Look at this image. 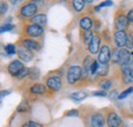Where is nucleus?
<instances>
[{"mask_svg": "<svg viewBox=\"0 0 133 127\" xmlns=\"http://www.w3.org/2000/svg\"><path fill=\"white\" fill-rule=\"evenodd\" d=\"M130 34H131V36H132V38H133V29L130 31Z\"/></svg>", "mask_w": 133, "mask_h": 127, "instance_id": "nucleus-43", "label": "nucleus"}, {"mask_svg": "<svg viewBox=\"0 0 133 127\" xmlns=\"http://www.w3.org/2000/svg\"><path fill=\"white\" fill-rule=\"evenodd\" d=\"M133 93V86H129V87H127L126 89H124L120 94L118 96V99H125V98H128V96Z\"/></svg>", "mask_w": 133, "mask_h": 127, "instance_id": "nucleus-24", "label": "nucleus"}, {"mask_svg": "<svg viewBox=\"0 0 133 127\" xmlns=\"http://www.w3.org/2000/svg\"><path fill=\"white\" fill-rule=\"evenodd\" d=\"M128 106H129V107H127V109L129 110V112H130L131 114H133V96L131 97V99H130V101H129Z\"/></svg>", "mask_w": 133, "mask_h": 127, "instance_id": "nucleus-39", "label": "nucleus"}, {"mask_svg": "<svg viewBox=\"0 0 133 127\" xmlns=\"http://www.w3.org/2000/svg\"><path fill=\"white\" fill-rule=\"evenodd\" d=\"M105 124L108 127H121L123 122L116 111L110 110L105 114Z\"/></svg>", "mask_w": 133, "mask_h": 127, "instance_id": "nucleus-5", "label": "nucleus"}, {"mask_svg": "<svg viewBox=\"0 0 133 127\" xmlns=\"http://www.w3.org/2000/svg\"><path fill=\"white\" fill-rule=\"evenodd\" d=\"M30 21L33 24H35V25H39V26L43 27L47 23V16H46V15H44V14H38V15H35L33 17H31Z\"/></svg>", "mask_w": 133, "mask_h": 127, "instance_id": "nucleus-18", "label": "nucleus"}, {"mask_svg": "<svg viewBox=\"0 0 133 127\" xmlns=\"http://www.w3.org/2000/svg\"><path fill=\"white\" fill-rule=\"evenodd\" d=\"M88 96V93L85 92V91H76V92H73L71 94V98L75 99V100H82L84 98H86Z\"/></svg>", "mask_w": 133, "mask_h": 127, "instance_id": "nucleus-22", "label": "nucleus"}, {"mask_svg": "<svg viewBox=\"0 0 133 127\" xmlns=\"http://www.w3.org/2000/svg\"><path fill=\"white\" fill-rule=\"evenodd\" d=\"M93 59L91 56H86L83 62V68H82V78L88 77V75L90 74V70H91V66L93 63Z\"/></svg>", "mask_w": 133, "mask_h": 127, "instance_id": "nucleus-16", "label": "nucleus"}, {"mask_svg": "<svg viewBox=\"0 0 133 127\" xmlns=\"http://www.w3.org/2000/svg\"><path fill=\"white\" fill-rule=\"evenodd\" d=\"M98 86L100 87L101 90H104V91L105 90H109L113 86V81L111 79H108V78H103V79H101L99 81Z\"/></svg>", "mask_w": 133, "mask_h": 127, "instance_id": "nucleus-20", "label": "nucleus"}, {"mask_svg": "<svg viewBox=\"0 0 133 127\" xmlns=\"http://www.w3.org/2000/svg\"><path fill=\"white\" fill-rule=\"evenodd\" d=\"M119 72L121 76V82L123 86H129L133 83V65H126V66H119Z\"/></svg>", "mask_w": 133, "mask_h": 127, "instance_id": "nucleus-1", "label": "nucleus"}, {"mask_svg": "<svg viewBox=\"0 0 133 127\" xmlns=\"http://www.w3.org/2000/svg\"><path fill=\"white\" fill-rule=\"evenodd\" d=\"M47 91V87L41 83H35L30 87V92L34 94H43Z\"/></svg>", "mask_w": 133, "mask_h": 127, "instance_id": "nucleus-17", "label": "nucleus"}, {"mask_svg": "<svg viewBox=\"0 0 133 127\" xmlns=\"http://www.w3.org/2000/svg\"><path fill=\"white\" fill-rule=\"evenodd\" d=\"M79 25H80V28H81L82 30H84V31H89V30L92 28L93 23H92V20H91L90 17L84 16V17H82V18L80 20Z\"/></svg>", "mask_w": 133, "mask_h": 127, "instance_id": "nucleus-19", "label": "nucleus"}, {"mask_svg": "<svg viewBox=\"0 0 133 127\" xmlns=\"http://www.w3.org/2000/svg\"><path fill=\"white\" fill-rule=\"evenodd\" d=\"M112 5H113V2H112V1H104V2L99 3L97 6H95V10L97 11V10H99L100 8H102V7H105V6H112Z\"/></svg>", "mask_w": 133, "mask_h": 127, "instance_id": "nucleus-33", "label": "nucleus"}, {"mask_svg": "<svg viewBox=\"0 0 133 127\" xmlns=\"http://www.w3.org/2000/svg\"><path fill=\"white\" fill-rule=\"evenodd\" d=\"M109 73H110V67H109V65H99L96 75H98L100 77H105V76L109 75Z\"/></svg>", "mask_w": 133, "mask_h": 127, "instance_id": "nucleus-21", "label": "nucleus"}, {"mask_svg": "<svg viewBox=\"0 0 133 127\" xmlns=\"http://www.w3.org/2000/svg\"><path fill=\"white\" fill-rule=\"evenodd\" d=\"M17 54H18V58L21 61L23 62H26V63H29L33 60V53L31 50H29L28 48H26L25 46H19L17 48Z\"/></svg>", "mask_w": 133, "mask_h": 127, "instance_id": "nucleus-12", "label": "nucleus"}, {"mask_svg": "<svg viewBox=\"0 0 133 127\" xmlns=\"http://www.w3.org/2000/svg\"><path fill=\"white\" fill-rule=\"evenodd\" d=\"M126 47L127 49H133V38L130 34V32H128L127 34V41H126Z\"/></svg>", "mask_w": 133, "mask_h": 127, "instance_id": "nucleus-29", "label": "nucleus"}, {"mask_svg": "<svg viewBox=\"0 0 133 127\" xmlns=\"http://www.w3.org/2000/svg\"><path fill=\"white\" fill-rule=\"evenodd\" d=\"M93 33L91 30H89V31H84L83 33V42L85 44H89L90 42H91V40H92V38H93Z\"/></svg>", "mask_w": 133, "mask_h": 127, "instance_id": "nucleus-25", "label": "nucleus"}, {"mask_svg": "<svg viewBox=\"0 0 133 127\" xmlns=\"http://www.w3.org/2000/svg\"><path fill=\"white\" fill-rule=\"evenodd\" d=\"M24 68L25 67H24V63H22V61L15 60L8 65V73L14 77H18L19 73L22 72Z\"/></svg>", "mask_w": 133, "mask_h": 127, "instance_id": "nucleus-11", "label": "nucleus"}, {"mask_svg": "<svg viewBox=\"0 0 133 127\" xmlns=\"http://www.w3.org/2000/svg\"><path fill=\"white\" fill-rule=\"evenodd\" d=\"M93 95H98V96H105L107 92L104 90H97V91H94Z\"/></svg>", "mask_w": 133, "mask_h": 127, "instance_id": "nucleus-38", "label": "nucleus"}, {"mask_svg": "<svg viewBox=\"0 0 133 127\" xmlns=\"http://www.w3.org/2000/svg\"><path fill=\"white\" fill-rule=\"evenodd\" d=\"M28 110H29V103L27 100H23L18 105V107H17V111L19 112V113H25V112H27Z\"/></svg>", "mask_w": 133, "mask_h": 127, "instance_id": "nucleus-26", "label": "nucleus"}, {"mask_svg": "<svg viewBox=\"0 0 133 127\" xmlns=\"http://www.w3.org/2000/svg\"><path fill=\"white\" fill-rule=\"evenodd\" d=\"M77 115H79V112L77 110H72L66 113V116H77Z\"/></svg>", "mask_w": 133, "mask_h": 127, "instance_id": "nucleus-40", "label": "nucleus"}, {"mask_svg": "<svg viewBox=\"0 0 133 127\" xmlns=\"http://www.w3.org/2000/svg\"><path fill=\"white\" fill-rule=\"evenodd\" d=\"M29 72H30V69H28V68H24V69L22 70V72L19 73L18 78H24V77H26V76H29Z\"/></svg>", "mask_w": 133, "mask_h": 127, "instance_id": "nucleus-34", "label": "nucleus"}, {"mask_svg": "<svg viewBox=\"0 0 133 127\" xmlns=\"http://www.w3.org/2000/svg\"><path fill=\"white\" fill-rule=\"evenodd\" d=\"M12 29H14V25H11V24H6V25H3V26H0V34L11 31Z\"/></svg>", "mask_w": 133, "mask_h": 127, "instance_id": "nucleus-31", "label": "nucleus"}, {"mask_svg": "<svg viewBox=\"0 0 133 127\" xmlns=\"http://www.w3.org/2000/svg\"><path fill=\"white\" fill-rule=\"evenodd\" d=\"M98 67H99V63L96 60L93 61L92 63V66H91V70H90V74L91 75H96L97 73V70H98Z\"/></svg>", "mask_w": 133, "mask_h": 127, "instance_id": "nucleus-30", "label": "nucleus"}, {"mask_svg": "<svg viewBox=\"0 0 133 127\" xmlns=\"http://www.w3.org/2000/svg\"><path fill=\"white\" fill-rule=\"evenodd\" d=\"M90 123L92 127H103L105 124V118L99 112L93 113L90 119Z\"/></svg>", "mask_w": 133, "mask_h": 127, "instance_id": "nucleus-14", "label": "nucleus"}, {"mask_svg": "<svg viewBox=\"0 0 133 127\" xmlns=\"http://www.w3.org/2000/svg\"><path fill=\"white\" fill-rule=\"evenodd\" d=\"M127 32L126 31H115L114 32V43L117 48H123L126 46L127 41Z\"/></svg>", "mask_w": 133, "mask_h": 127, "instance_id": "nucleus-8", "label": "nucleus"}, {"mask_svg": "<svg viewBox=\"0 0 133 127\" xmlns=\"http://www.w3.org/2000/svg\"><path fill=\"white\" fill-rule=\"evenodd\" d=\"M10 93V91H7V90H4V91H1L0 92V98H2V97H4V96H6V95H8Z\"/></svg>", "mask_w": 133, "mask_h": 127, "instance_id": "nucleus-41", "label": "nucleus"}, {"mask_svg": "<svg viewBox=\"0 0 133 127\" xmlns=\"http://www.w3.org/2000/svg\"><path fill=\"white\" fill-rule=\"evenodd\" d=\"M132 63L131 59V52L127 48H120V53H119V66H126Z\"/></svg>", "mask_w": 133, "mask_h": 127, "instance_id": "nucleus-10", "label": "nucleus"}, {"mask_svg": "<svg viewBox=\"0 0 133 127\" xmlns=\"http://www.w3.org/2000/svg\"><path fill=\"white\" fill-rule=\"evenodd\" d=\"M22 127H37V123L34 121H27Z\"/></svg>", "mask_w": 133, "mask_h": 127, "instance_id": "nucleus-36", "label": "nucleus"}, {"mask_svg": "<svg viewBox=\"0 0 133 127\" xmlns=\"http://www.w3.org/2000/svg\"><path fill=\"white\" fill-rule=\"evenodd\" d=\"M127 20L129 24H133V7L127 12Z\"/></svg>", "mask_w": 133, "mask_h": 127, "instance_id": "nucleus-35", "label": "nucleus"}, {"mask_svg": "<svg viewBox=\"0 0 133 127\" xmlns=\"http://www.w3.org/2000/svg\"><path fill=\"white\" fill-rule=\"evenodd\" d=\"M111 58H112V52H111L110 46L107 44L102 45L98 52L97 62L100 63V65H108L111 62Z\"/></svg>", "mask_w": 133, "mask_h": 127, "instance_id": "nucleus-6", "label": "nucleus"}, {"mask_svg": "<svg viewBox=\"0 0 133 127\" xmlns=\"http://www.w3.org/2000/svg\"><path fill=\"white\" fill-rule=\"evenodd\" d=\"M4 49H5V51L8 54H15L17 52V48H16V46L14 44H7V45H5Z\"/></svg>", "mask_w": 133, "mask_h": 127, "instance_id": "nucleus-28", "label": "nucleus"}, {"mask_svg": "<svg viewBox=\"0 0 133 127\" xmlns=\"http://www.w3.org/2000/svg\"><path fill=\"white\" fill-rule=\"evenodd\" d=\"M25 33L27 36L32 37V38H39L43 35L44 33V29L43 27L39 26V25H35V24H31V25H27L25 28Z\"/></svg>", "mask_w": 133, "mask_h": 127, "instance_id": "nucleus-7", "label": "nucleus"}, {"mask_svg": "<svg viewBox=\"0 0 133 127\" xmlns=\"http://www.w3.org/2000/svg\"><path fill=\"white\" fill-rule=\"evenodd\" d=\"M46 86L53 90V91H58L61 90L62 86H63V82H62V78L59 76H50L46 79Z\"/></svg>", "mask_w": 133, "mask_h": 127, "instance_id": "nucleus-9", "label": "nucleus"}, {"mask_svg": "<svg viewBox=\"0 0 133 127\" xmlns=\"http://www.w3.org/2000/svg\"><path fill=\"white\" fill-rule=\"evenodd\" d=\"M72 4H73L74 9L77 12H80V11L83 10L84 6H85V1H83V0H74L72 2Z\"/></svg>", "mask_w": 133, "mask_h": 127, "instance_id": "nucleus-23", "label": "nucleus"}, {"mask_svg": "<svg viewBox=\"0 0 133 127\" xmlns=\"http://www.w3.org/2000/svg\"><path fill=\"white\" fill-rule=\"evenodd\" d=\"M38 10V6L34 2H27L19 8V16L24 18H31L33 17Z\"/></svg>", "mask_w": 133, "mask_h": 127, "instance_id": "nucleus-4", "label": "nucleus"}, {"mask_svg": "<svg viewBox=\"0 0 133 127\" xmlns=\"http://www.w3.org/2000/svg\"><path fill=\"white\" fill-rule=\"evenodd\" d=\"M114 28H115V31H126L129 28V22L127 20V14H125L124 10L119 9L118 12L115 15Z\"/></svg>", "mask_w": 133, "mask_h": 127, "instance_id": "nucleus-2", "label": "nucleus"}, {"mask_svg": "<svg viewBox=\"0 0 133 127\" xmlns=\"http://www.w3.org/2000/svg\"><path fill=\"white\" fill-rule=\"evenodd\" d=\"M82 78V68L80 66H71L66 73V81L69 84L74 85Z\"/></svg>", "mask_w": 133, "mask_h": 127, "instance_id": "nucleus-3", "label": "nucleus"}, {"mask_svg": "<svg viewBox=\"0 0 133 127\" xmlns=\"http://www.w3.org/2000/svg\"><path fill=\"white\" fill-rule=\"evenodd\" d=\"M100 43H101V39H100L99 35H94L91 42L88 44V51L91 54H96L99 52L100 49Z\"/></svg>", "mask_w": 133, "mask_h": 127, "instance_id": "nucleus-13", "label": "nucleus"}, {"mask_svg": "<svg viewBox=\"0 0 133 127\" xmlns=\"http://www.w3.org/2000/svg\"><path fill=\"white\" fill-rule=\"evenodd\" d=\"M131 59H132V65H133V50L132 52H131Z\"/></svg>", "mask_w": 133, "mask_h": 127, "instance_id": "nucleus-42", "label": "nucleus"}, {"mask_svg": "<svg viewBox=\"0 0 133 127\" xmlns=\"http://www.w3.org/2000/svg\"><path fill=\"white\" fill-rule=\"evenodd\" d=\"M8 9V5L6 2H3V1H0V16H3L5 15V12L7 11Z\"/></svg>", "mask_w": 133, "mask_h": 127, "instance_id": "nucleus-32", "label": "nucleus"}, {"mask_svg": "<svg viewBox=\"0 0 133 127\" xmlns=\"http://www.w3.org/2000/svg\"><path fill=\"white\" fill-rule=\"evenodd\" d=\"M22 45L25 46L26 48H28L29 50H36L38 51L40 49V44L38 41L34 40V39H31V38H25L23 39V42H22Z\"/></svg>", "mask_w": 133, "mask_h": 127, "instance_id": "nucleus-15", "label": "nucleus"}, {"mask_svg": "<svg viewBox=\"0 0 133 127\" xmlns=\"http://www.w3.org/2000/svg\"><path fill=\"white\" fill-rule=\"evenodd\" d=\"M40 74H39V70L36 69V68H32L30 69V72H29V77L32 80H36L39 78Z\"/></svg>", "mask_w": 133, "mask_h": 127, "instance_id": "nucleus-27", "label": "nucleus"}, {"mask_svg": "<svg viewBox=\"0 0 133 127\" xmlns=\"http://www.w3.org/2000/svg\"><path fill=\"white\" fill-rule=\"evenodd\" d=\"M110 98L111 99H116V98H118V96H119V94H118V92H117V90H113L111 93H110Z\"/></svg>", "mask_w": 133, "mask_h": 127, "instance_id": "nucleus-37", "label": "nucleus"}]
</instances>
